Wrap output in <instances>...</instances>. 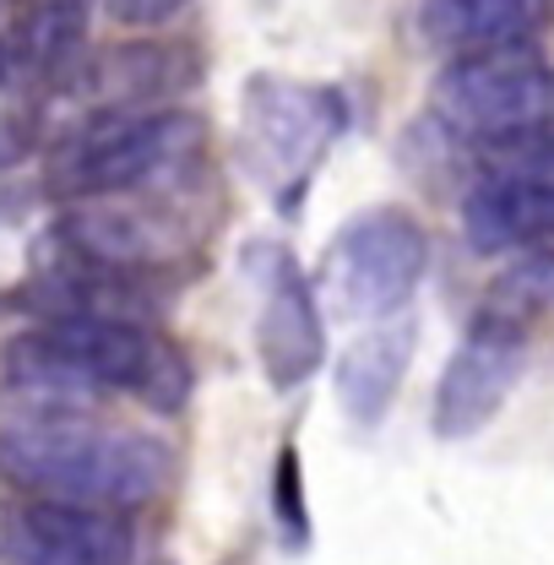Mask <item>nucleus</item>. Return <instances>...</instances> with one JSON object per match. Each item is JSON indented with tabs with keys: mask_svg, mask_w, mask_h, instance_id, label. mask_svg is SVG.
I'll list each match as a JSON object with an SVG mask.
<instances>
[{
	"mask_svg": "<svg viewBox=\"0 0 554 565\" xmlns=\"http://www.w3.org/2000/svg\"><path fill=\"white\" fill-rule=\"evenodd\" d=\"M6 375L33 414H76L87 392H137L152 408L174 414L191 392V370L180 349L152 338L126 316H50L39 332L11 343Z\"/></svg>",
	"mask_w": 554,
	"mask_h": 565,
	"instance_id": "nucleus-1",
	"label": "nucleus"
},
{
	"mask_svg": "<svg viewBox=\"0 0 554 565\" xmlns=\"http://www.w3.org/2000/svg\"><path fill=\"white\" fill-rule=\"evenodd\" d=\"M0 473L39 500L126 511L169 484V446L82 414H33L0 429Z\"/></svg>",
	"mask_w": 554,
	"mask_h": 565,
	"instance_id": "nucleus-2",
	"label": "nucleus"
},
{
	"mask_svg": "<svg viewBox=\"0 0 554 565\" xmlns=\"http://www.w3.org/2000/svg\"><path fill=\"white\" fill-rule=\"evenodd\" d=\"M202 152V120L185 109H109L55 152V191L76 202L141 191Z\"/></svg>",
	"mask_w": 554,
	"mask_h": 565,
	"instance_id": "nucleus-3",
	"label": "nucleus"
},
{
	"mask_svg": "<svg viewBox=\"0 0 554 565\" xmlns=\"http://www.w3.org/2000/svg\"><path fill=\"white\" fill-rule=\"evenodd\" d=\"M435 109L462 137L511 147L554 126V66H544L528 44L462 55L440 71Z\"/></svg>",
	"mask_w": 554,
	"mask_h": 565,
	"instance_id": "nucleus-4",
	"label": "nucleus"
},
{
	"mask_svg": "<svg viewBox=\"0 0 554 565\" xmlns=\"http://www.w3.org/2000/svg\"><path fill=\"white\" fill-rule=\"evenodd\" d=\"M424 267H429V239L414 212L370 207L332 239L321 278L338 310L359 321H386L408 310V299L424 282Z\"/></svg>",
	"mask_w": 554,
	"mask_h": 565,
	"instance_id": "nucleus-5",
	"label": "nucleus"
},
{
	"mask_svg": "<svg viewBox=\"0 0 554 565\" xmlns=\"http://www.w3.org/2000/svg\"><path fill=\"white\" fill-rule=\"evenodd\" d=\"M343 126L348 104L338 87H305V82H283V76H256L245 87V137L262 152V163L277 169L283 207L299 202L321 152L343 137Z\"/></svg>",
	"mask_w": 554,
	"mask_h": 565,
	"instance_id": "nucleus-6",
	"label": "nucleus"
},
{
	"mask_svg": "<svg viewBox=\"0 0 554 565\" xmlns=\"http://www.w3.org/2000/svg\"><path fill=\"white\" fill-rule=\"evenodd\" d=\"M522 364H528V327L484 310V316L468 327V338L457 343L451 364L440 370L429 429H435L440 440H468V435H479V429L505 408V397H511Z\"/></svg>",
	"mask_w": 554,
	"mask_h": 565,
	"instance_id": "nucleus-7",
	"label": "nucleus"
},
{
	"mask_svg": "<svg viewBox=\"0 0 554 565\" xmlns=\"http://www.w3.org/2000/svg\"><path fill=\"white\" fill-rule=\"evenodd\" d=\"M262 267V321H256V353L262 370L277 392L305 386L321 359H327V327L316 310V288L305 282V273L294 267V256L283 245H262L256 250Z\"/></svg>",
	"mask_w": 554,
	"mask_h": 565,
	"instance_id": "nucleus-8",
	"label": "nucleus"
},
{
	"mask_svg": "<svg viewBox=\"0 0 554 565\" xmlns=\"http://www.w3.org/2000/svg\"><path fill=\"white\" fill-rule=\"evenodd\" d=\"M6 555L11 565H131L137 533L120 511L39 500L11 516Z\"/></svg>",
	"mask_w": 554,
	"mask_h": 565,
	"instance_id": "nucleus-9",
	"label": "nucleus"
},
{
	"mask_svg": "<svg viewBox=\"0 0 554 565\" xmlns=\"http://www.w3.org/2000/svg\"><path fill=\"white\" fill-rule=\"evenodd\" d=\"M462 234L473 250H533L554 239V174L539 163H511L479 180L462 202Z\"/></svg>",
	"mask_w": 554,
	"mask_h": 565,
	"instance_id": "nucleus-10",
	"label": "nucleus"
},
{
	"mask_svg": "<svg viewBox=\"0 0 554 565\" xmlns=\"http://www.w3.org/2000/svg\"><path fill=\"white\" fill-rule=\"evenodd\" d=\"M418 349V327L414 316H386L375 321L370 332H359L338 359V397H343V414L353 424H381L386 408L397 403L403 392V375L414 364Z\"/></svg>",
	"mask_w": 554,
	"mask_h": 565,
	"instance_id": "nucleus-11",
	"label": "nucleus"
},
{
	"mask_svg": "<svg viewBox=\"0 0 554 565\" xmlns=\"http://www.w3.org/2000/svg\"><path fill=\"white\" fill-rule=\"evenodd\" d=\"M66 245L76 250V262L109 267V273H147L163 256V234L141 207H126L115 196L98 202H76L66 212Z\"/></svg>",
	"mask_w": 554,
	"mask_h": 565,
	"instance_id": "nucleus-12",
	"label": "nucleus"
},
{
	"mask_svg": "<svg viewBox=\"0 0 554 565\" xmlns=\"http://www.w3.org/2000/svg\"><path fill=\"white\" fill-rule=\"evenodd\" d=\"M533 22H539V0H424L418 6L424 39L457 61L522 44Z\"/></svg>",
	"mask_w": 554,
	"mask_h": 565,
	"instance_id": "nucleus-13",
	"label": "nucleus"
},
{
	"mask_svg": "<svg viewBox=\"0 0 554 565\" xmlns=\"http://www.w3.org/2000/svg\"><path fill=\"white\" fill-rule=\"evenodd\" d=\"M196 76H202V66L185 44H120L93 66V87L115 109H137V104H152V98L185 93Z\"/></svg>",
	"mask_w": 554,
	"mask_h": 565,
	"instance_id": "nucleus-14",
	"label": "nucleus"
},
{
	"mask_svg": "<svg viewBox=\"0 0 554 565\" xmlns=\"http://www.w3.org/2000/svg\"><path fill=\"white\" fill-rule=\"evenodd\" d=\"M87 50V0H44L17 28V61L33 76H61Z\"/></svg>",
	"mask_w": 554,
	"mask_h": 565,
	"instance_id": "nucleus-15",
	"label": "nucleus"
},
{
	"mask_svg": "<svg viewBox=\"0 0 554 565\" xmlns=\"http://www.w3.org/2000/svg\"><path fill=\"white\" fill-rule=\"evenodd\" d=\"M273 511L288 550H305L310 544V505H305V473H299V451L294 446H283L273 462Z\"/></svg>",
	"mask_w": 554,
	"mask_h": 565,
	"instance_id": "nucleus-16",
	"label": "nucleus"
},
{
	"mask_svg": "<svg viewBox=\"0 0 554 565\" xmlns=\"http://www.w3.org/2000/svg\"><path fill=\"white\" fill-rule=\"evenodd\" d=\"M191 0H109V17L120 28H163L185 11Z\"/></svg>",
	"mask_w": 554,
	"mask_h": 565,
	"instance_id": "nucleus-17",
	"label": "nucleus"
}]
</instances>
